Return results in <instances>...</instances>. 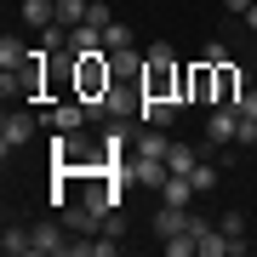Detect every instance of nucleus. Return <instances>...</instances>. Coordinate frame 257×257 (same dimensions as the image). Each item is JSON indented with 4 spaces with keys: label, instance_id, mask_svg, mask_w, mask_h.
<instances>
[{
    "label": "nucleus",
    "instance_id": "4",
    "mask_svg": "<svg viewBox=\"0 0 257 257\" xmlns=\"http://www.w3.org/2000/svg\"><path fill=\"white\" fill-rule=\"evenodd\" d=\"M29 138H35V114L29 109H6V120H0V149L12 155V149H23Z\"/></svg>",
    "mask_w": 257,
    "mask_h": 257
},
{
    "label": "nucleus",
    "instance_id": "19",
    "mask_svg": "<svg viewBox=\"0 0 257 257\" xmlns=\"http://www.w3.org/2000/svg\"><path fill=\"white\" fill-rule=\"evenodd\" d=\"M103 52H132V29L126 23H109V29H103Z\"/></svg>",
    "mask_w": 257,
    "mask_h": 257
},
{
    "label": "nucleus",
    "instance_id": "22",
    "mask_svg": "<svg viewBox=\"0 0 257 257\" xmlns=\"http://www.w3.org/2000/svg\"><path fill=\"white\" fill-rule=\"evenodd\" d=\"M234 109H240V114H246L251 126H257V86H246V92H240V103H234Z\"/></svg>",
    "mask_w": 257,
    "mask_h": 257
},
{
    "label": "nucleus",
    "instance_id": "7",
    "mask_svg": "<svg viewBox=\"0 0 257 257\" xmlns=\"http://www.w3.org/2000/svg\"><path fill=\"white\" fill-rule=\"evenodd\" d=\"M172 114H177L172 97H149L143 86H138V120H143V126H172Z\"/></svg>",
    "mask_w": 257,
    "mask_h": 257
},
{
    "label": "nucleus",
    "instance_id": "26",
    "mask_svg": "<svg viewBox=\"0 0 257 257\" xmlns=\"http://www.w3.org/2000/svg\"><path fill=\"white\" fill-rule=\"evenodd\" d=\"M240 23H246V29H251V35H257V0H251V12H246V18H240Z\"/></svg>",
    "mask_w": 257,
    "mask_h": 257
},
{
    "label": "nucleus",
    "instance_id": "5",
    "mask_svg": "<svg viewBox=\"0 0 257 257\" xmlns=\"http://www.w3.org/2000/svg\"><path fill=\"white\" fill-rule=\"evenodd\" d=\"M120 172H126L132 183H143V189H155V194H160V183L172 177V166H166V160H149V155H132Z\"/></svg>",
    "mask_w": 257,
    "mask_h": 257
},
{
    "label": "nucleus",
    "instance_id": "9",
    "mask_svg": "<svg viewBox=\"0 0 257 257\" xmlns=\"http://www.w3.org/2000/svg\"><path fill=\"white\" fill-rule=\"evenodd\" d=\"M189 223H194L189 206H166V200H160V211H155V234H160V240L177 234V229H189Z\"/></svg>",
    "mask_w": 257,
    "mask_h": 257
},
{
    "label": "nucleus",
    "instance_id": "14",
    "mask_svg": "<svg viewBox=\"0 0 257 257\" xmlns=\"http://www.w3.org/2000/svg\"><path fill=\"white\" fill-rule=\"evenodd\" d=\"M166 149H172V138H166V126H143V138L132 155H149V160H166Z\"/></svg>",
    "mask_w": 257,
    "mask_h": 257
},
{
    "label": "nucleus",
    "instance_id": "2",
    "mask_svg": "<svg viewBox=\"0 0 257 257\" xmlns=\"http://www.w3.org/2000/svg\"><path fill=\"white\" fill-rule=\"evenodd\" d=\"M183 97L189 103H217V63L194 57V63L183 69Z\"/></svg>",
    "mask_w": 257,
    "mask_h": 257
},
{
    "label": "nucleus",
    "instance_id": "12",
    "mask_svg": "<svg viewBox=\"0 0 257 257\" xmlns=\"http://www.w3.org/2000/svg\"><path fill=\"white\" fill-rule=\"evenodd\" d=\"M240 92H246V80H240V69L234 63H217V103H240Z\"/></svg>",
    "mask_w": 257,
    "mask_h": 257
},
{
    "label": "nucleus",
    "instance_id": "3",
    "mask_svg": "<svg viewBox=\"0 0 257 257\" xmlns=\"http://www.w3.org/2000/svg\"><path fill=\"white\" fill-rule=\"evenodd\" d=\"M234 138H240V109L211 103V114H206V143H211V149H234Z\"/></svg>",
    "mask_w": 257,
    "mask_h": 257
},
{
    "label": "nucleus",
    "instance_id": "10",
    "mask_svg": "<svg viewBox=\"0 0 257 257\" xmlns=\"http://www.w3.org/2000/svg\"><path fill=\"white\" fill-rule=\"evenodd\" d=\"M86 52H103V29H97V23L69 29V57H86Z\"/></svg>",
    "mask_w": 257,
    "mask_h": 257
},
{
    "label": "nucleus",
    "instance_id": "6",
    "mask_svg": "<svg viewBox=\"0 0 257 257\" xmlns=\"http://www.w3.org/2000/svg\"><path fill=\"white\" fill-rule=\"evenodd\" d=\"M35 234V251L40 257H63V251H74V240L63 234V223H40V229H29Z\"/></svg>",
    "mask_w": 257,
    "mask_h": 257
},
{
    "label": "nucleus",
    "instance_id": "11",
    "mask_svg": "<svg viewBox=\"0 0 257 257\" xmlns=\"http://www.w3.org/2000/svg\"><path fill=\"white\" fill-rule=\"evenodd\" d=\"M194 194H200V189H194V177H166V183H160V200L166 206H194Z\"/></svg>",
    "mask_w": 257,
    "mask_h": 257
},
{
    "label": "nucleus",
    "instance_id": "25",
    "mask_svg": "<svg viewBox=\"0 0 257 257\" xmlns=\"http://www.w3.org/2000/svg\"><path fill=\"white\" fill-rule=\"evenodd\" d=\"M223 12H234V18H246V12H251V0H223Z\"/></svg>",
    "mask_w": 257,
    "mask_h": 257
},
{
    "label": "nucleus",
    "instance_id": "1",
    "mask_svg": "<svg viewBox=\"0 0 257 257\" xmlns=\"http://www.w3.org/2000/svg\"><path fill=\"white\" fill-rule=\"evenodd\" d=\"M109 86H114V57H103V52H86V57H74V97L92 109L97 97H109Z\"/></svg>",
    "mask_w": 257,
    "mask_h": 257
},
{
    "label": "nucleus",
    "instance_id": "17",
    "mask_svg": "<svg viewBox=\"0 0 257 257\" xmlns=\"http://www.w3.org/2000/svg\"><path fill=\"white\" fill-rule=\"evenodd\" d=\"M86 12H92V0H57V23H63V29H80Z\"/></svg>",
    "mask_w": 257,
    "mask_h": 257
},
{
    "label": "nucleus",
    "instance_id": "24",
    "mask_svg": "<svg viewBox=\"0 0 257 257\" xmlns=\"http://www.w3.org/2000/svg\"><path fill=\"white\" fill-rule=\"evenodd\" d=\"M200 57H206V63H229V46H223V40H211V46H206Z\"/></svg>",
    "mask_w": 257,
    "mask_h": 257
},
{
    "label": "nucleus",
    "instance_id": "13",
    "mask_svg": "<svg viewBox=\"0 0 257 257\" xmlns=\"http://www.w3.org/2000/svg\"><path fill=\"white\" fill-rule=\"evenodd\" d=\"M18 12H23L29 29H52V23H57V0H23Z\"/></svg>",
    "mask_w": 257,
    "mask_h": 257
},
{
    "label": "nucleus",
    "instance_id": "8",
    "mask_svg": "<svg viewBox=\"0 0 257 257\" xmlns=\"http://www.w3.org/2000/svg\"><path fill=\"white\" fill-rule=\"evenodd\" d=\"M86 120H92V109H86L80 97H74V103H57V109H52V132H80Z\"/></svg>",
    "mask_w": 257,
    "mask_h": 257
},
{
    "label": "nucleus",
    "instance_id": "21",
    "mask_svg": "<svg viewBox=\"0 0 257 257\" xmlns=\"http://www.w3.org/2000/svg\"><path fill=\"white\" fill-rule=\"evenodd\" d=\"M189 177H194V189H200V194H211V189H217V166H211V160H200Z\"/></svg>",
    "mask_w": 257,
    "mask_h": 257
},
{
    "label": "nucleus",
    "instance_id": "15",
    "mask_svg": "<svg viewBox=\"0 0 257 257\" xmlns=\"http://www.w3.org/2000/svg\"><path fill=\"white\" fill-rule=\"evenodd\" d=\"M166 166H172L177 177H189L194 166H200V149H194V143H172V149H166Z\"/></svg>",
    "mask_w": 257,
    "mask_h": 257
},
{
    "label": "nucleus",
    "instance_id": "16",
    "mask_svg": "<svg viewBox=\"0 0 257 257\" xmlns=\"http://www.w3.org/2000/svg\"><path fill=\"white\" fill-rule=\"evenodd\" d=\"M29 57H35V52H29L18 35H6V40H0V69H23Z\"/></svg>",
    "mask_w": 257,
    "mask_h": 257
},
{
    "label": "nucleus",
    "instance_id": "18",
    "mask_svg": "<svg viewBox=\"0 0 257 257\" xmlns=\"http://www.w3.org/2000/svg\"><path fill=\"white\" fill-rule=\"evenodd\" d=\"M0 251H6V257H23V251H35V234H23V229H6V234H0Z\"/></svg>",
    "mask_w": 257,
    "mask_h": 257
},
{
    "label": "nucleus",
    "instance_id": "23",
    "mask_svg": "<svg viewBox=\"0 0 257 257\" xmlns=\"http://www.w3.org/2000/svg\"><path fill=\"white\" fill-rule=\"evenodd\" d=\"M86 23H97V29H109L114 18H109V6H103V0H92V12H86Z\"/></svg>",
    "mask_w": 257,
    "mask_h": 257
},
{
    "label": "nucleus",
    "instance_id": "20",
    "mask_svg": "<svg viewBox=\"0 0 257 257\" xmlns=\"http://www.w3.org/2000/svg\"><path fill=\"white\" fill-rule=\"evenodd\" d=\"M217 229L229 234V240H234L240 251H246V217H240V211H223V223H217Z\"/></svg>",
    "mask_w": 257,
    "mask_h": 257
}]
</instances>
